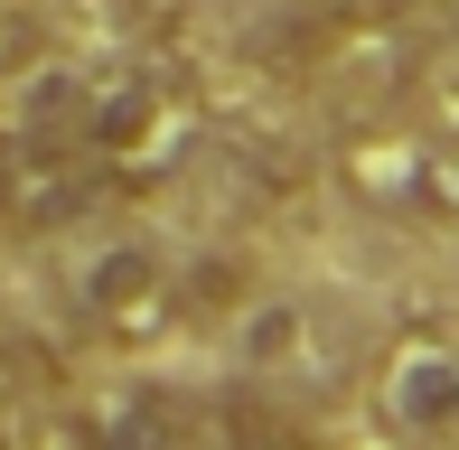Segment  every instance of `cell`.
<instances>
[{"instance_id":"5b68a950","label":"cell","mask_w":459,"mask_h":450,"mask_svg":"<svg viewBox=\"0 0 459 450\" xmlns=\"http://www.w3.org/2000/svg\"><path fill=\"white\" fill-rule=\"evenodd\" d=\"M328 10H357V19H385V10H412V0H328Z\"/></svg>"},{"instance_id":"277c9868","label":"cell","mask_w":459,"mask_h":450,"mask_svg":"<svg viewBox=\"0 0 459 450\" xmlns=\"http://www.w3.org/2000/svg\"><path fill=\"white\" fill-rule=\"evenodd\" d=\"M29 56H38V19H29V0H0V75L29 66Z\"/></svg>"},{"instance_id":"7a4b0ae2","label":"cell","mask_w":459,"mask_h":450,"mask_svg":"<svg viewBox=\"0 0 459 450\" xmlns=\"http://www.w3.org/2000/svg\"><path fill=\"white\" fill-rule=\"evenodd\" d=\"M66 450H197V441H187V413L160 385H113V394H94L75 413Z\"/></svg>"},{"instance_id":"8992f818","label":"cell","mask_w":459,"mask_h":450,"mask_svg":"<svg viewBox=\"0 0 459 450\" xmlns=\"http://www.w3.org/2000/svg\"><path fill=\"white\" fill-rule=\"evenodd\" d=\"M0 385H10V338H0Z\"/></svg>"},{"instance_id":"6da1fadb","label":"cell","mask_w":459,"mask_h":450,"mask_svg":"<svg viewBox=\"0 0 459 450\" xmlns=\"http://www.w3.org/2000/svg\"><path fill=\"white\" fill-rule=\"evenodd\" d=\"M85 319L103 338H151L169 319V273H160L151 244H103L85 263Z\"/></svg>"},{"instance_id":"3957f363","label":"cell","mask_w":459,"mask_h":450,"mask_svg":"<svg viewBox=\"0 0 459 450\" xmlns=\"http://www.w3.org/2000/svg\"><path fill=\"white\" fill-rule=\"evenodd\" d=\"M225 450H309V441H300L290 413H273V403L244 394V403H225Z\"/></svg>"},{"instance_id":"52a82bcc","label":"cell","mask_w":459,"mask_h":450,"mask_svg":"<svg viewBox=\"0 0 459 450\" xmlns=\"http://www.w3.org/2000/svg\"><path fill=\"white\" fill-rule=\"evenodd\" d=\"M450 403H459V357H450Z\"/></svg>"}]
</instances>
